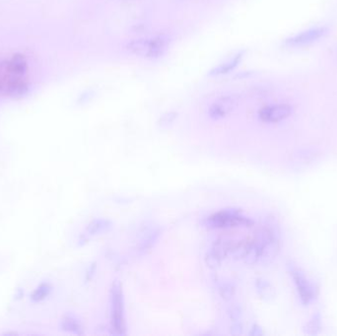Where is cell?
<instances>
[{"mask_svg":"<svg viewBox=\"0 0 337 336\" xmlns=\"http://www.w3.org/2000/svg\"><path fill=\"white\" fill-rule=\"evenodd\" d=\"M235 107V101L230 97L217 100L209 109V114L213 118H221L227 115Z\"/></svg>","mask_w":337,"mask_h":336,"instance_id":"cell-8","label":"cell"},{"mask_svg":"<svg viewBox=\"0 0 337 336\" xmlns=\"http://www.w3.org/2000/svg\"><path fill=\"white\" fill-rule=\"evenodd\" d=\"M177 114L175 112H170V113H167L165 114L162 118H161V122L162 124H169L171 123L172 121H174V119L176 118Z\"/></svg>","mask_w":337,"mask_h":336,"instance_id":"cell-12","label":"cell"},{"mask_svg":"<svg viewBox=\"0 0 337 336\" xmlns=\"http://www.w3.org/2000/svg\"><path fill=\"white\" fill-rule=\"evenodd\" d=\"M47 291H48V288H47L46 285L37 288V291H36L35 294H34V298H36L37 300H40L42 299V298H44V297L47 295Z\"/></svg>","mask_w":337,"mask_h":336,"instance_id":"cell-11","label":"cell"},{"mask_svg":"<svg viewBox=\"0 0 337 336\" xmlns=\"http://www.w3.org/2000/svg\"><path fill=\"white\" fill-rule=\"evenodd\" d=\"M27 89L28 63L24 55L14 54L0 62V96H22Z\"/></svg>","mask_w":337,"mask_h":336,"instance_id":"cell-1","label":"cell"},{"mask_svg":"<svg viewBox=\"0 0 337 336\" xmlns=\"http://www.w3.org/2000/svg\"><path fill=\"white\" fill-rule=\"evenodd\" d=\"M327 34L328 28L326 27L312 28L287 38L285 40V45L288 47H303L318 41L319 39L325 37Z\"/></svg>","mask_w":337,"mask_h":336,"instance_id":"cell-5","label":"cell"},{"mask_svg":"<svg viewBox=\"0 0 337 336\" xmlns=\"http://www.w3.org/2000/svg\"><path fill=\"white\" fill-rule=\"evenodd\" d=\"M290 273L298 290L300 298L305 305H309L316 297V289L312 282L306 277L304 272L295 265H289Z\"/></svg>","mask_w":337,"mask_h":336,"instance_id":"cell-4","label":"cell"},{"mask_svg":"<svg viewBox=\"0 0 337 336\" xmlns=\"http://www.w3.org/2000/svg\"><path fill=\"white\" fill-rule=\"evenodd\" d=\"M211 218V223L215 227H236L237 225L251 224V221L237 214L230 212H219Z\"/></svg>","mask_w":337,"mask_h":336,"instance_id":"cell-7","label":"cell"},{"mask_svg":"<svg viewBox=\"0 0 337 336\" xmlns=\"http://www.w3.org/2000/svg\"><path fill=\"white\" fill-rule=\"evenodd\" d=\"M122 290L119 283H115L112 290V325L116 335L125 334V319L123 313Z\"/></svg>","mask_w":337,"mask_h":336,"instance_id":"cell-3","label":"cell"},{"mask_svg":"<svg viewBox=\"0 0 337 336\" xmlns=\"http://www.w3.org/2000/svg\"><path fill=\"white\" fill-rule=\"evenodd\" d=\"M292 108L288 105H275L265 107L260 112V118L264 122L275 123L289 117Z\"/></svg>","mask_w":337,"mask_h":336,"instance_id":"cell-6","label":"cell"},{"mask_svg":"<svg viewBox=\"0 0 337 336\" xmlns=\"http://www.w3.org/2000/svg\"><path fill=\"white\" fill-rule=\"evenodd\" d=\"M320 320L315 318L309 325H308V334L315 335L317 334V330H320Z\"/></svg>","mask_w":337,"mask_h":336,"instance_id":"cell-10","label":"cell"},{"mask_svg":"<svg viewBox=\"0 0 337 336\" xmlns=\"http://www.w3.org/2000/svg\"><path fill=\"white\" fill-rule=\"evenodd\" d=\"M243 57V51L237 53L232 59L228 60L227 62L225 63H222L220 64L219 66L215 67L213 70H212V75H222V74H227L229 73L230 71L234 70L236 68V66L240 63L241 59Z\"/></svg>","mask_w":337,"mask_h":336,"instance_id":"cell-9","label":"cell"},{"mask_svg":"<svg viewBox=\"0 0 337 336\" xmlns=\"http://www.w3.org/2000/svg\"><path fill=\"white\" fill-rule=\"evenodd\" d=\"M167 45L168 41L163 37L138 38L129 42L127 49L137 56L155 59L164 54Z\"/></svg>","mask_w":337,"mask_h":336,"instance_id":"cell-2","label":"cell"}]
</instances>
